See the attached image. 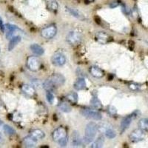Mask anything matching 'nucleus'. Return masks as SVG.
<instances>
[{"label": "nucleus", "mask_w": 148, "mask_h": 148, "mask_svg": "<svg viewBox=\"0 0 148 148\" xmlns=\"http://www.w3.org/2000/svg\"><path fill=\"white\" fill-rule=\"evenodd\" d=\"M40 66V61L35 56H29L27 59V67L30 71L36 72L39 71Z\"/></svg>", "instance_id": "obj_7"}, {"label": "nucleus", "mask_w": 148, "mask_h": 148, "mask_svg": "<svg viewBox=\"0 0 148 148\" xmlns=\"http://www.w3.org/2000/svg\"><path fill=\"white\" fill-rule=\"evenodd\" d=\"M71 142L73 147H79L82 144V139L81 138V136L79 134V132L74 130L71 136Z\"/></svg>", "instance_id": "obj_11"}, {"label": "nucleus", "mask_w": 148, "mask_h": 148, "mask_svg": "<svg viewBox=\"0 0 148 148\" xmlns=\"http://www.w3.org/2000/svg\"><path fill=\"white\" fill-rule=\"evenodd\" d=\"M108 39H109V36L105 32L100 31V32L96 33V39L101 44H106L108 42Z\"/></svg>", "instance_id": "obj_17"}, {"label": "nucleus", "mask_w": 148, "mask_h": 148, "mask_svg": "<svg viewBox=\"0 0 148 148\" xmlns=\"http://www.w3.org/2000/svg\"><path fill=\"white\" fill-rule=\"evenodd\" d=\"M43 88L46 91H52L53 92L56 89V87L53 84L52 82L51 81V79L48 78V79H46L45 81L43 82Z\"/></svg>", "instance_id": "obj_24"}, {"label": "nucleus", "mask_w": 148, "mask_h": 148, "mask_svg": "<svg viewBox=\"0 0 148 148\" xmlns=\"http://www.w3.org/2000/svg\"><path fill=\"white\" fill-rule=\"evenodd\" d=\"M88 2H92V1H94V0H87Z\"/></svg>", "instance_id": "obj_37"}, {"label": "nucleus", "mask_w": 148, "mask_h": 148, "mask_svg": "<svg viewBox=\"0 0 148 148\" xmlns=\"http://www.w3.org/2000/svg\"><path fill=\"white\" fill-rule=\"evenodd\" d=\"M45 3L49 10L52 12L57 11L59 8V4L56 2V0H45Z\"/></svg>", "instance_id": "obj_19"}, {"label": "nucleus", "mask_w": 148, "mask_h": 148, "mask_svg": "<svg viewBox=\"0 0 148 148\" xmlns=\"http://www.w3.org/2000/svg\"><path fill=\"white\" fill-rule=\"evenodd\" d=\"M30 48V51H32L33 53L35 54L36 56H42L45 53L44 48L38 44L31 45Z\"/></svg>", "instance_id": "obj_18"}, {"label": "nucleus", "mask_w": 148, "mask_h": 148, "mask_svg": "<svg viewBox=\"0 0 148 148\" xmlns=\"http://www.w3.org/2000/svg\"><path fill=\"white\" fill-rule=\"evenodd\" d=\"M21 38L20 36H14L10 39V42L8 45V51H11L12 50H14V47L17 45L21 42Z\"/></svg>", "instance_id": "obj_20"}, {"label": "nucleus", "mask_w": 148, "mask_h": 148, "mask_svg": "<svg viewBox=\"0 0 148 148\" xmlns=\"http://www.w3.org/2000/svg\"><path fill=\"white\" fill-rule=\"evenodd\" d=\"M30 136L34 137V138H36V140H39L45 138V133L44 131L41 130L36 129V130H33L30 131Z\"/></svg>", "instance_id": "obj_22"}, {"label": "nucleus", "mask_w": 148, "mask_h": 148, "mask_svg": "<svg viewBox=\"0 0 148 148\" xmlns=\"http://www.w3.org/2000/svg\"><path fill=\"white\" fill-rule=\"evenodd\" d=\"M90 104H91V106L92 107V108H94V109H96V110H99L102 108L101 101H100L96 97L92 98V99H91Z\"/></svg>", "instance_id": "obj_29"}, {"label": "nucleus", "mask_w": 148, "mask_h": 148, "mask_svg": "<svg viewBox=\"0 0 148 148\" xmlns=\"http://www.w3.org/2000/svg\"><path fill=\"white\" fill-rule=\"evenodd\" d=\"M22 90L24 93L30 96H32L35 94L36 90L35 88L33 87L32 85H30V84H23L22 86Z\"/></svg>", "instance_id": "obj_21"}, {"label": "nucleus", "mask_w": 148, "mask_h": 148, "mask_svg": "<svg viewBox=\"0 0 148 148\" xmlns=\"http://www.w3.org/2000/svg\"><path fill=\"white\" fill-rule=\"evenodd\" d=\"M49 79H51V81L52 82L53 84H54L56 88L62 86L63 84H64V82H65V79H64V76H63L62 74L59 73L53 74L52 76L49 77Z\"/></svg>", "instance_id": "obj_10"}, {"label": "nucleus", "mask_w": 148, "mask_h": 148, "mask_svg": "<svg viewBox=\"0 0 148 148\" xmlns=\"http://www.w3.org/2000/svg\"><path fill=\"white\" fill-rule=\"evenodd\" d=\"M52 137L53 141H56L61 147H65L67 144V130L63 127H59L53 132Z\"/></svg>", "instance_id": "obj_1"}, {"label": "nucleus", "mask_w": 148, "mask_h": 148, "mask_svg": "<svg viewBox=\"0 0 148 148\" xmlns=\"http://www.w3.org/2000/svg\"><path fill=\"white\" fill-rule=\"evenodd\" d=\"M89 71L91 75L95 78H101L104 76V71L96 66H92L90 67Z\"/></svg>", "instance_id": "obj_14"}, {"label": "nucleus", "mask_w": 148, "mask_h": 148, "mask_svg": "<svg viewBox=\"0 0 148 148\" xmlns=\"http://www.w3.org/2000/svg\"><path fill=\"white\" fill-rule=\"evenodd\" d=\"M2 136H1V135H0V142H1V141H2Z\"/></svg>", "instance_id": "obj_36"}, {"label": "nucleus", "mask_w": 148, "mask_h": 148, "mask_svg": "<svg viewBox=\"0 0 148 148\" xmlns=\"http://www.w3.org/2000/svg\"><path fill=\"white\" fill-rule=\"evenodd\" d=\"M66 40L71 45H78L82 41V35L79 32L73 30L68 33L66 36Z\"/></svg>", "instance_id": "obj_4"}, {"label": "nucleus", "mask_w": 148, "mask_h": 148, "mask_svg": "<svg viewBox=\"0 0 148 148\" xmlns=\"http://www.w3.org/2000/svg\"><path fill=\"white\" fill-rule=\"evenodd\" d=\"M145 136H146V134H145V130L138 128V129L134 130L130 133V134L129 135V138L132 142L136 143L145 139Z\"/></svg>", "instance_id": "obj_6"}, {"label": "nucleus", "mask_w": 148, "mask_h": 148, "mask_svg": "<svg viewBox=\"0 0 148 148\" xmlns=\"http://www.w3.org/2000/svg\"><path fill=\"white\" fill-rule=\"evenodd\" d=\"M5 29H6V38L8 39H10L13 36H14V34H15L16 31L19 30V28L14 25L10 24H7L5 25Z\"/></svg>", "instance_id": "obj_13"}, {"label": "nucleus", "mask_w": 148, "mask_h": 148, "mask_svg": "<svg viewBox=\"0 0 148 148\" xmlns=\"http://www.w3.org/2000/svg\"><path fill=\"white\" fill-rule=\"evenodd\" d=\"M57 33V27L54 25H51L45 27L41 31V35L43 38L46 39H53Z\"/></svg>", "instance_id": "obj_5"}, {"label": "nucleus", "mask_w": 148, "mask_h": 148, "mask_svg": "<svg viewBox=\"0 0 148 148\" xmlns=\"http://www.w3.org/2000/svg\"><path fill=\"white\" fill-rule=\"evenodd\" d=\"M0 29L2 30V31H4V29H5V26H4L3 25V22H2V18H0Z\"/></svg>", "instance_id": "obj_34"}, {"label": "nucleus", "mask_w": 148, "mask_h": 148, "mask_svg": "<svg viewBox=\"0 0 148 148\" xmlns=\"http://www.w3.org/2000/svg\"><path fill=\"white\" fill-rule=\"evenodd\" d=\"M81 113L83 116H84L85 118L88 119L96 120V121L101 119V113L97 112V111L89 109H84L81 111Z\"/></svg>", "instance_id": "obj_8"}, {"label": "nucleus", "mask_w": 148, "mask_h": 148, "mask_svg": "<svg viewBox=\"0 0 148 148\" xmlns=\"http://www.w3.org/2000/svg\"><path fill=\"white\" fill-rule=\"evenodd\" d=\"M59 110L62 111L64 113H70L71 111V107L68 103L62 102L59 104Z\"/></svg>", "instance_id": "obj_26"}, {"label": "nucleus", "mask_w": 148, "mask_h": 148, "mask_svg": "<svg viewBox=\"0 0 148 148\" xmlns=\"http://www.w3.org/2000/svg\"><path fill=\"white\" fill-rule=\"evenodd\" d=\"M37 141L38 140H36L34 137L29 135L28 136L24 138L23 143L26 147H35L36 145H37Z\"/></svg>", "instance_id": "obj_16"}, {"label": "nucleus", "mask_w": 148, "mask_h": 148, "mask_svg": "<svg viewBox=\"0 0 148 148\" xmlns=\"http://www.w3.org/2000/svg\"><path fill=\"white\" fill-rule=\"evenodd\" d=\"M86 87H87V84L84 78H79L73 84L74 89L76 90H83L85 89Z\"/></svg>", "instance_id": "obj_15"}, {"label": "nucleus", "mask_w": 148, "mask_h": 148, "mask_svg": "<svg viewBox=\"0 0 148 148\" xmlns=\"http://www.w3.org/2000/svg\"><path fill=\"white\" fill-rule=\"evenodd\" d=\"M138 127L140 129L143 130L145 131H148V119L143 118L138 121Z\"/></svg>", "instance_id": "obj_27"}, {"label": "nucleus", "mask_w": 148, "mask_h": 148, "mask_svg": "<svg viewBox=\"0 0 148 148\" xmlns=\"http://www.w3.org/2000/svg\"><path fill=\"white\" fill-rule=\"evenodd\" d=\"M66 99L69 102L72 104H76L78 101V95L76 92H71L66 96Z\"/></svg>", "instance_id": "obj_25"}, {"label": "nucleus", "mask_w": 148, "mask_h": 148, "mask_svg": "<svg viewBox=\"0 0 148 148\" xmlns=\"http://www.w3.org/2000/svg\"><path fill=\"white\" fill-rule=\"evenodd\" d=\"M3 130L6 134L10 135V136H12V135H14L16 133L15 130L14 128L10 127V125H5L3 126Z\"/></svg>", "instance_id": "obj_30"}, {"label": "nucleus", "mask_w": 148, "mask_h": 148, "mask_svg": "<svg viewBox=\"0 0 148 148\" xmlns=\"http://www.w3.org/2000/svg\"><path fill=\"white\" fill-rule=\"evenodd\" d=\"M66 10H67L71 16L76 17V18L79 19V20H85V16L82 13L81 11H79V10L76 8H71L69 7H66Z\"/></svg>", "instance_id": "obj_12"}, {"label": "nucleus", "mask_w": 148, "mask_h": 148, "mask_svg": "<svg viewBox=\"0 0 148 148\" xmlns=\"http://www.w3.org/2000/svg\"><path fill=\"white\" fill-rule=\"evenodd\" d=\"M46 98H47V102L50 104H53L54 101H55V96L52 91H47L46 93Z\"/></svg>", "instance_id": "obj_31"}, {"label": "nucleus", "mask_w": 148, "mask_h": 148, "mask_svg": "<svg viewBox=\"0 0 148 148\" xmlns=\"http://www.w3.org/2000/svg\"><path fill=\"white\" fill-rule=\"evenodd\" d=\"M104 133H105V136L109 139H113L116 136V132L111 127H107L104 130Z\"/></svg>", "instance_id": "obj_28"}, {"label": "nucleus", "mask_w": 148, "mask_h": 148, "mask_svg": "<svg viewBox=\"0 0 148 148\" xmlns=\"http://www.w3.org/2000/svg\"><path fill=\"white\" fill-rule=\"evenodd\" d=\"M2 123H3V122H2V120H0V126H1V125H2Z\"/></svg>", "instance_id": "obj_35"}, {"label": "nucleus", "mask_w": 148, "mask_h": 148, "mask_svg": "<svg viewBox=\"0 0 148 148\" xmlns=\"http://www.w3.org/2000/svg\"><path fill=\"white\" fill-rule=\"evenodd\" d=\"M129 88L132 90H138L139 88V86L136 84H130L129 85Z\"/></svg>", "instance_id": "obj_32"}, {"label": "nucleus", "mask_w": 148, "mask_h": 148, "mask_svg": "<svg viewBox=\"0 0 148 148\" xmlns=\"http://www.w3.org/2000/svg\"><path fill=\"white\" fill-rule=\"evenodd\" d=\"M104 143V137L103 136H99L98 137L96 138V141L92 144L91 145V147L92 148H100V147H102Z\"/></svg>", "instance_id": "obj_23"}, {"label": "nucleus", "mask_w": 148, "mask_h": 148, "mask_svg": "<svg viewBox=\"0 0 148 148\" xmlns=\"http://www.w3.org/2000/svg\"><path fill=\"white\" fill-rule=\"evenodd\" d=\"M51 62L53 65L57 66V67L63 66L66 63L65 56L62 53H56L53 55L51 58Z\"/></svg>", "instance_id": "obj_9"}, {"label": "nucleus", "mask_w": 148, "mask_h": 148, "mask_svg": "<svg viewBox=\"0 0 148 148\" xmlns=\"http://www.w3.org/2000/svg\"><path fill=\"white\" fill-rule=\"evenodd\" d=\"M0 53H1V49H0Z\"/></svg>", "instance_id": "obj_38"}, {"label": "nucleus", "mask_w": 148, "mask_h": 148, "mask_svg": "<svg viewBox=\"0 0 148 148\" xmlns=\"http://www.w3.org/2000/svg\"><path fill=\"white\" fill-rule=\"evenodd\" d=\"M98 125L95 122H89L85 127L84 141L86 144H90L94 141L98 131Z\"/></svg>", "instance_id": "obj_2"}, {"label": "nucleus", "mask_w": 148, "mask_h": 148, "mask_svg": "<svg viewBox=\"0 0 148 148\" xmlns=\"http://www.w3.org/2000/svg\"><path fill=\"white\" fill-rule=\"evenodd\" d=\"M137 116H138V111H136V112H133L132 114L128 115L125 118L123 119L120 124V133H124L129 127L130 125H131L133 120H134Z\"/></svg>", "instance_id": "obj_3"}, {"label": "nucleus", "mask_w": 148, "mask_h": 148, "mask_svg": "<svg viewBox=\"0 0 148 148\" xmlns=\"http://www.w3.org/2000/svg\"><path fill=\"white\" fill-rule=\"evenodd\" d=\"M108 111H109V113H111L112 115L115 114V113H116V108H114L113 106H110V107L109 110H108Z\"/></svg>", "instance_id": "obj_33"}]
</instances>
